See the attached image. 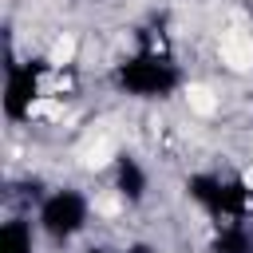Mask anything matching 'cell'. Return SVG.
<instances>
[{
	"label": "cell",
	"instance_id": "4",
	"mask_svg": "<svg viewBox=\"0 0 253 253\" xmlns=\"http://www.w3.org/2000/svg\"><path fill=\"white\" fill-rule=\"evenodd\" d=\"M111 178H115V194H119L126 206L146 202V194H150V174H146V166H142L134 154L115 150V158H111Z\"/></svg>",
	"mask_w": 253,
	"mask_h": 253
},
{
	"label": "cell",
	"instance_id": "2",
	"mask_svg": "<svg viewBox=\"0 0 253 253\" xmlns=\"http://www.w3.org/2000/svg\"><path fill=\"white\" fill-rule=\"evenodd\" d=\"M51 63L47 59H24L12 63L4 75V119L8 123H32L51 107Z\"/></svg>",
	"mask_w": 253,
	"mask_h": 253
},
{
	"label": "cell",
	"instance_id": "6",
	"mask_svg": "<svg viewBox=\"0 0 253 253\" xmlns=\"http://www.w3.org/2000/svg\"><path fill=\"white\" fill-rule=\"evenodd\" d=\"M213 253H253V229L249 221H229V225H217L213 233Z\"/></svg>",
	"mask_w": 253,
	"mask_h": 253
},
{
	"label": "cell",
	"instance_id": "5",
	"mask_svg": "<svg viewBox=\"0 0 253 253\" xmlns=\"http://www.w3.org/2000/svg\"><path fill=\"white\" fill-rule=\"evenodd\" d=\"M36 237H40V225L32 217H8L0 221V253H36Z\"/></svg>",
	"mask_w": 253,
	"mask_h": 253
},
{
	"label": "cell",
	"instance_id": "8",
	"mask_svg": "<svg viewBox=\"0 0 253 253\" xmlns=\"http://www.w3.org/2000/svg\"><path fill=\"white\" fill-rule=\"evenodd\" d=\"M87 253H123V249H111V245H91Z\"/></svg>",
	"mask_w": 253,
	"mask_h": 253
},
{
	"label": "cell",
	"instance_id": "3",
	"mask_svg": "<svg viewBox=\"0 0 253 253\" xmlns=\"http://www.w3.org/2000/svg\"><path fill=\"white\" fill-rule=\"evenodd\" d=\"M36 225H40V237H47L55 245H67L91 225V198L75 186H55V190L40 194Z\"/></svg>",
	"mask_w": 253,
	"mask_h": 253
},
{
	"label": "cell",
	"instance_id": "1",
	"mask_svg": "<svg viewBox=\"0 0 253 253\" xmlns=\"http://www.w3.org/2000/svg\"><path fill=\"white\" fill-rule=\"evenodd\" d=\"M115 83L134 99H166L182 87V67L162 43H146L123 63H115Z\"/></svg>",
	"mask_w": 253,
	"mask_h": 253
},
{
	"label": "cell",
	"instance_id": "7",
	"mask_svg": "<svg viewBox=\"0 0 253 253\" xmlns=\"http://www.w3.org/2000/svg\"><path fill=\"white\" fill-rule=\"evenodd\" d=\"M123 253H154V245H146V241H134V245H126Z\"/></svg>",
	"mask_w": 253,
	"mask_h": 253
}]
</instances>
